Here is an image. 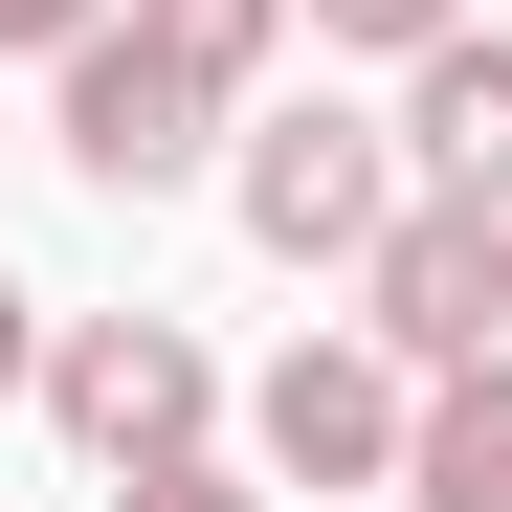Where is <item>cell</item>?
I'll return each mask as SVG.
<instances>
[{
  "mask_svg": "<svg viewBox=\"0 0 512 512\" xmlns=\"http://www.w3.org/2000/svg\"><path fill=\"white\" fill-rule=\"evenodd\" d=\"M290 23H312V45H379V67H401L423 23H468V0H290Z\"/></svg>",
  "mask_w": 512,
  "mask_h": 512,
  "instance_id": "cell-9",
  "label": "cell"
},
{
  "mask_svg": "<svg viewBox=\"0 0 512 512\" xmlns=\"http://www.w3.org/2000/svg\"><path fill=\"white\" fill-rule=\"evenodd\" d=\"M268 45H290V0H90V23L45 45V134H67V179H90V201L201 179L223 112L268 90Z\"/></svg>",
  "mask_w": 512,
  "mask_h": 512,
  "instance_id": "cell-1",
  "label": "cell"
},
{
  "mask_svg": "<svg viewBox=\"0 0 512 512\" xmlns=\"http://www.w3.org/2000/svg\"><path fill=\"white\" fill-rule=\"evenodd\" d=\"M312 512H379V490H312Z\"/></svg>",
  "mask_w": 512,
  "mask_h": 512,
  "instance_id": "cell-12",
  "label": "cell"
},
{
  "mask_svg": "<svg viewBox=\"0 0 512 512\" xmlns=\"http://www.w3.org/2000/svg\"><path fill=\"white\" fill-rule=\"evenodd\" d=\"M379 134H401V179H446V201H512V45H490V23H423Z\"/></svg>",
  "mask_w": 512,
  "mask_h": 512,
  "instance_id": "cell-6",
  "label": "cell"
},
{
  "mask_svg": "<svg viewBox=\"0 0 512 512\" xmlns=\"http://www.w3.org/2000/svg\"><path fill=\"white\" fill-rule=\"evenodd\" d=\"M245 468L268 490H379L401 468V357L379 334H290V357L245 379Z\"/></svg>",
  "mask_w": 512,
  "mask_h": 512,
  "instance_id": "cell-5",
  "label": "cell"
},
{
  "mask_svg": "<svg viewBox=\"0 0 512 512\" xmlns=\"http://www.w3.org/2000/svg\"><path fill=\"white\" fill-rule=\"evenodd\" d=\"M379 201H401V134L379 112H223V223L268 245V268H357L379 245Z\"/></svg>",
  "mask_w": 512,
  "mask_h": 512,
  "instance_id": "cell-3",
  "label": "cell"
},
{
  "mask_svg": "<svg viewBox=\"0 0 512 512\" xmlns=\"http://www.w3.org/2000/svg\"><path fill=\"white\" fill-rule=\"evenodd\" d=\"M23 379H45V290L0 268V401H23Z\"/></svg>",
  "mask_w": 512,
  "mask_h": 512,
  "instance_id": "cell-10",
  "label": "cell"
},
{
  "mask_svg": "<svg viewBox=\"0 0 512 512\" xmlns=\"http://www.w3.org/2000/svg\"><path fill=\"white\" fill-rule=\"evenodd\" d=\"M67 23H90V0H0V45H23V67H45V45H67Z\"/></svg>",
  "mask_w": 512,
  "mask_h": 512,
  "instance_id": "cell-11",
  "label": "cell"
},
{
  "mask_svg": "<svg viewBox=\"0 0 512 512\" xmlns=\"http://www.w3.org/2000/svg\"><path fill=\"white\" fill-rule=\"evenodd\" d=\"M112 512H268V468H223V446H156V468H112Z\"/></svg>",
  "mask_w": 512,
  "mask_h": 512,
  "instance_id": "cell-8",
  "label": "cell"
},
{
  "mask_svg": "<svg viewBox=\"0 0 512 512\" xmlns=\"http://www.w3.org/2000/svg\"><path fill=\"white\" fill-rule=\"evenodd\" d=\"M357 334L401 379H446V357H512V201H446V179H401L379 245H357Z\"/></svg>",
  "mask_w": 512,
  "mask_h": 512,
  "instance_id": "cell-2",
  "label": "cell"
},
{
  "mask_svg": "<svg viewBox=\"0 0 512 512\" xmlns=\"http://www.w3.org/2000/svg\"><path fill=\"white\" fill-rule=\"evenodd\" d=\"M401 512H512V357H446V379H401Z\"/></svg>",
  "mask_w": 512,
  "mask_h": 512,
  "instance_id": "cell-7",
  "label": "cell"
},
{
  "mask_svg": "<svg viewBox=\"0 0 512 512\" xmlns=\"http://www.w3.org/2000/svg\"><path fill=\"white\" fill-rule=\"evenodd\" d=\"M90 468H156V446H223V357L179 312H45V379H23Z\"/></svg>",
  "mask_w": 512,
  "mask_h": 512,
  "instance_id": "cell-4",
  "label": "cell"
}]
</instances>
